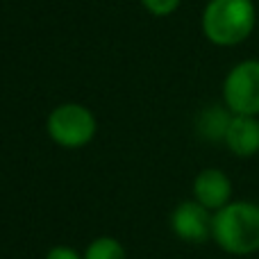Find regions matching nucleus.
Instances as JSON below:
<instances>
[{
  "mask_svg": "<svg viewBox=\"0 0 259 259\" xmlns=\"http://www.w3.org/2000/svg\"><path fill=\"white\" fill-rule=\"evenodd\" d=\"M84 259H125V250L116 239L100 237L87 248Z\"/></svg>",
  "mask_w": 259,
  "mask_h": 259,
  "instance_id": "1a4fd4ad",
  "label": "nucleus"
},
{
  "mask_svg": "<svg viewBox=\"0 0 259 259\" xmlns=\"http://www.w3.org/2000/svg\"><path fill=\"white\" fill-rule=\"evenodd\" d=\"M48 134L64 148H80L96 134V118L82 105H62L48 118Z\"/></svg>",
  "mask_w": 259,
  "mask_h": 259,
  "instance_id": "20e7f679",
  "label": "nucleus"
},
{
  "mask_svg": "<svg viewBox=\"0 0 259 259\" xmlns=\"http://www.w3.org/2000/svg\"><path fill=\"white\" fill-rule=\"evenodd\" d=\"M46 259H80V255H77L75 250H71V248L59 246V248H53V250L46 255Z\"/></svg>",
  "mask_w": 259,
  "mask_h": 259,
  "instance_id": "9b49d317",
  "label": "nucleus"
},
{
  "mask_svg": "<svg viewBox=\"0 0 259 259\" xmlns=\"http://www.w3.org/2000/svg\"><path fill=\"white\" fill-rule=\"evenodd\" d=\"M193 193L196 200L207 209H223L230 205V196H232V184L230 178L219 168H207L193 182Z\"/></svg>",
  "mask_w": 259,
  "mask_h": 259,
  "instance_id": "423d86ee",
  "label": "nucleus"
},
{
  "mask_svg": "<svg viewBox=\"0 0 259 259\" xmlns=\"http://www.w3.org/2000/svg\"><path fill=\"white\" fill-rule=\"evenodd\" d=\"M232 121V116L225 114V109H207L200 118V130L205 137L209 139H225V132H228V125Z\"/></svg>",
  "mask_w": 259,
  "mask_h": 259,
  "instance_id": "6e6552de",
  "label": "nucleus"
},
{
  "mask_svg": "<svg viewBox=\"0 0 259 259\" xmlns=\"http://www.w3.org/2000/svg\"><path fill=\"white\" fill-rule=\"evenodd\" d=\"M173 232L180 239L189 243H202L209 239L214 230V219L209 216V209L202 207L200 202H182L170 216Z\"/></svg>",
  "mask_w": 259,
  "mask_h": 259,
  "instance_id": "39448f33",
  "label": "nucleus"
},
{
  "mask_svg": "<svg viewBox=\"0 0 259 259\" xmlns=\"http://www.w3.org/2000/svg\"><path fill=\"white\" fill-rule=\"evenodd\" d=\"M214 241L230 255H250L259 250V205L230 202L216 211Z\"/></svg>",
  "mask_w": 259,
  "mask_h": 259,
  "instance_id": "f257e3e1",
  "label": "nucleus"
},
{
  "mask_svg": "<svg viewBox=\"0 0 259 259\" xmlns=\"http://www.w3.org/2000/svg\"><path fill=\"white\" fill-rule=\"evenodd\" d=\"M143 5H146L148 12L157 14V16H166V14L175 12L180 5V0H141Z\"/></svg>",
  "mask_w": 259,
  "mask_h": 259,
  "instance_id": "9d476101",
  "label": "nucleus"
},
{
  "mask_svg": "<svg viewBox=\"0 0 259 259\" xmlns=\"http://www.w3.org/2000/svg\"><path fill=\"white\" fill-rule=\"evenodd\" d=\"M225 143L239 157H252L259 152V121L255 116L234 114L225 132Z\"/></svg>",
  "mask_w": 259,
  "mask_h": 259,
  "instance_id": "0eeeda50",
  "label": "nucleus"
},
{
  "mask_svg": "<svg viewBox=\"0 0 259 259\" xmlns=\"http://www.w3.org/2000/svg\"><path fill=\"white\" fill-rule=\"evenodd\" d=\"M205 36L216 46H237L255 30L252 0H209L202 14Z\"/></svg>",
  "mask_w": 259,
  "mask_h": 259,
  "instance_id": "f03ea898",
  "label": "nucleus"
},
{
  "mask_svg": "<svg viewBox=\"0 0 259 259\" xmlns=\"http://www.w3.org/2000/svg\"><path fill=\"white\" fill-rule=\"evenodd\" d=\"M225 105L232 114L257 116L259 114V62L248 59L228 73L223 84Z\"/></svg>",
  "mask_w": 259,
  "mask_h": 259,
  "instance_id": "7ed1b4c3",
  "label": "nucleus"
}]
</instances>
